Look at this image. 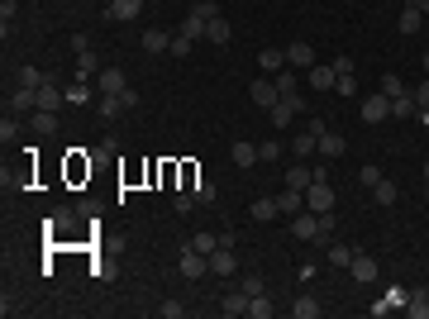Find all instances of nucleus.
<instances>
[{
  "instance_id": "1",
  "label": "nucleus",
  "mask_w": 429,
  "mask_h": 319,
  "mask_svg": "<svg viewBox=\"0 0 429 319\" xmlns=\"http://www.w3.org/2000/svg\"><path fill=\"white\" fill-rule=\"evenodd\" d=\"M334 229H339V224H334V214H315V210H300V214H291V234L300 243H329L334 239Z\"/></svg>"
},
{
  "instance_id": "2",
  "label": "nucleus",
  "mask_w": 429,
  "mask_h": 319,
  "mask_svg": "<svg viewBox=\"0 0 429 319\" xmlns=\"http://www.w3.org/2000/svg\"><path fill=\"white\" fill-rule=\"evenodd\" d=\"M177 272H182L187 281H201V276L210 272V258H205V253H196L191 243H182V258H177Z\"/></svg>"
},
{
  "instance_id": "3",
  "label": "nucleus",
  "mask_w": 429,
  "mask_h": 319,
  "mask_svg": "<svg viewBox=\"0 0 429 319\" xmlns=\"http://www.w3.org/2000/svg\"><path fill=\"white\" fill-rule=\"evenodd\" d=\"M300 110H305V101H300V91H296V96H282V101H277V105L268 110V119L277 124V129H286V124H291Z\"/></svg>"
},
{
  "instance_id": "4",
  "label": "nucleus",
  "mask_w": 429,
  "mask_h": 319,
  "mask_svg": "<svg viewBox=\"0 0 429 319\" xmlns=\"http://www.w3.org/2000/svg\"><path fill=\"white\" fill-rule=\"evenodd\" d=\"M358 119H363V124H381V119H391V101H386L381 91H377V96H368V101L358 105Z\"/></svg>"
},
{
  "instance_id": "5",
  "label": "nucleus",
  "mask_w": 429,
  "mask_h": 319,
  "mask_svg": "<svg viewBox=\"0 0 429 319\" xmlns=\"http://www.w3.org/2000/svg\"><path fill=\"white\" fill-rule=\"evenodd\" d=\"M305 210L334 214V191H329V181H310V191H305Z\"/></svg>"
},
{
  "instance_id": "6",
  "label": "nucleus",
  "mask_w": 429,
  "mask_h": 319,
  "mask_svg": "<svg viewBox=\"0 0 429 319\" xmlns=\"http://www.w3.org/2000/svg\"><path fill=\"white\" fill-rule=\"evenodd\" d=\"M248 101L253 105H263V110H272L277 101H282V91H277V81H268V77H258L253 86H248Z\"/></svg>"
},
{
  "instance_id": "7",
  "label": "nucleus",
  "mask_w": 429,
  "mask_h": 319,
  "mask_svg": "<svg viewBox=\"0 0 429 319\" xmlns=\"http://www.w3.org/2000/svg\"><path fill=\"white\" fill-rule=\"evenodd\" d=\"M210 272H214V276H239V258H234L229 243H219V248L210 253Z\"/></svg>"
},
{
  "instance_id": "8",
  "label": "nucleus",
  "mask_w": 429,
  "mask_h": 319,
  "mask_svg": "<svg viewBox=\"0 0 429 319\" xmlns=\"http://www.w3.org/2000/svg\"><path fill=\"white\" fill-rule=\"evenodd\" d=\"M286 67H296V72H310V67H315V48H310L305 38L286 43Z\"/></svg>"
},
{
  "instance_id": "9",
  "label": "nucleus",
  "mask_w": 429,
  "mask_h": 319,
  "mask_svg": "<svg viewBox=\"0 0 429 319\" xmlns=\"http://www.w3.org/2000/svg\"><path fill=\"white\" fill-rule=\"evenodd\" d=\"M405 300H410V291H405V286H386V291H381V300L372 305V315L381 319V315H391V310H405Z\"/></svg>"
},
{
  "instance_id": "10",
  "label": "nucleus",
  "mask_w": 429,
  "mask_h": 319,
  "mask_svg": "<svg viewBox=\"0 0 429 319\" xmlns=\"http://www.w3.org/2000/svg\"><path fill=\"white\" fill-rule=\"evenodd\" d=\"M96 86H101V96H124V91H129V81H124V72H119V67H101Z\"/></svg>"
},
{
  "instance_id": "11",
  "label": "nucleus",
  "mask_w": 429,
  "mask_h": 319,
  "mask_svg": "<svg viewBox=\"0 0 429 319\" xmlns=\"http://www.w3.org/2000/svg\"><path fill=\"white\" fill-rule=\"evenodd\" d=\"M138 15H143V0H110L106 5V20H124V24H129Z\"/></svg>"
},
{
  "instance_id": "12",
  "label": "nucleus",
  "mask_w": 429,
  "mask_h": 319,
  "mask_svg": "<svg viewBox=\"0 0 429 319\" xmlns=\"http://www.w3.org/2000/svg\"><path fill=\"white\" fill-rule=\"evenodd\" d=\"M310 181H315V167H305V162L296 158L291 167H286V186L291 191H310Z\"/></svg>"
},
{
  "instance_id": "13",
  "label": "nucleus",
  "mask_w": 429,
  "mask_h": 319,
  "mask_svg": "<svg viewBox=\"0 0 429 319\" xmlns=\"http://www.w3.org/2000/svg\"><path fill=\"white\" fill-rule=\"evenodd\" d=\"M248 300H253V295L243 291V286H239V291H229V295H224V300H219V315H229V319L248 315Z\"/></svg>"
},
{
  "instance_id": "14",
  "label": "nucleus",
  "mask_w": 429,
  "mask_h": 319,
  "mask_svg": "<svg viewBox=\"0 0 429 319\" xmlns=\"http://www.w3.org/2000/svg\"><path fill=\"white\" fill-rule=\"evenodd\" d=\"M138 43H143V53H148V57H158V53L172 48V34H162V29H143V38H138Z\"/></svg>"
},
{
  "instance_id": "15",
  "label": "nucleus",
  "mask_w": 429,
  "mask_h": 319,
  "mask_svg": "<svg viewBox=\"0 0 429 319\" xmlns=\"http://www.w3.org/2000/svg\"><path fill=\"white\" fill-rule=\"evenodd\" d=\"M229 38H234V29H229V20H224V15H219V20H210V24H205V43H214V48H224Z\"/></svg>"
},
{
  "instance_id": "16",
  "label": "nucleus",
  "mask_w": 429,
  "mask_h": 319,
  "mask_svg": "<svg viewBox=\"0 0 429 319\" xmlns=\"http://www.w3.org/2000/svg\"><path fill=\"white\" fill-rule=\"evenodd\" d=\"M67 105V91H57L53 81H43L38 86V110H62Z\"/></svg>"
},
{
  "instance_id": "17",
  "label": "nucleus",
  "mask_w": 429,
  "mask_h": 319,
  "mask_svg": "<svg viewBox=\"0 0 429 319\" xmlns=\"http://www.w3.org/2000/svg\"><path fill=\"white\" fill-rule=\"evenodd\" d=\"M396 29H401L405 38H415V34L425 29V15H420L415 5H405V10H401V20H396Z\"/></svg>"
},
{
  "instance_id": "18",
  "label": "nucleus",
  "mask_w": 429,
  "mask_h": 319,
  "mask_svg": "<svg viewBox=\"0 0 429 319\" xmlns=\"http://www.w3.org/2000/svg\"><path fill=\"white\" fill-rule=\"evenodd\" d=\"M305 77H310V86H315V91H334L339 72H334V62H329V67H320V62H315V67H310Z\"/></svg>"
},
{
  "instance_id": "19",
  "label": "nucleus",
  "mask_w": 429,
  "mask_h": 319,
  "mask_svg": "<svg viewBox=\"0 0 429 319\" xmlns=\"http://www.w3.org/2000/svg\"><path fill=\"white\" fill-rule=\"evenodd\" d=\"M353 281H377V258H368V253H353Z\"/></svg>"
},
{
  "instance_id": "20",
  "label": "nucleus",
  "mask_w": 429,
  "mask_h": 319,
  "mask_svg": "<svg viewBox=\"0 0 429 319\" xmlns=\"http://www.w3.org/2000/svg\"><path fill=\"white\" fill-rule=\"evenodd\" d=\"M72 77H77V81H91V77H101V57L91 53V48H86V53H77V72H72Z\"/></svg>"
},
{
  "instance_id": "21",
  "label": "nucleus",
  "mask_w": 429,
  "mask_h": 319,
  "mask_svg": "<svg viewBox=\"0 0 429 319\" xmlns=\"http://www.w3.org/2000/svg\"><path fill=\"white\" fill-rule=\"evenodd\" d=\"M277 210H282V214H300V210H305V191H291V186H286L282 195H277Z\"/></svg>"
},
{
  "instance_id": "22",
  "label": "nucleus",
  "mask_w": 429,
  "mask_h": 319,
  "mask_svg": "<svg viewBox=\"0 0 429 319\" xmlns=\"http://www.w3.org/2000/svg\"><path fill=\"white\" fill-rule=\"evenodd\" d=\"M10 110H15V114H24V110H38V91H29V86H15V96H10Z\"/></svg>"
},
{
  "instance_id": "23",
  "label": "nucleus",
  "mask_w": 429,
  "mask_h": 319,
  "mask_svg": "<svg viewBox=\"0 0 429 319\" xmlns=\"http://www.w3.org/2000/svg\"><path fill=\"white\" fill-rule=\"evenodd\" d=\"M248 214H253L258 224H272V219L282 214V210H277V195H263V200H253V210H248Z\"/></svg>"
},
{
  "instance_id": "24",
  "label": "nucleus",
  "mask_w": 429,
  "mask_h": 319,
  "mask_svg": "<svg viewBox=\"0 0 429 319\" xmlns=\"http://www.w3.org/2000/svg\"><path fill=\"white\" fill-rule=\"evenodd\" d=\"M291 315L296 319H320V300H315V295H296V300H291Z\"/></svg>"
},
{
  "instance_id": "25",
  "label": "nucleus",
  "mask_w": 429,
  "mask_h": 319,
  "mask_svg": "<svg viewBox=\"0 0 429 319\" xmlns=\"http://www.w3.org/2000/svg\"><path fill=\"white\" fill-rule=\"evenodd\" d=\"M258 67H263V72H282V67H286V48H263V53H258Z\"/></svg>"
},
{
  "instance_id": "26",
  "label": "nucleus",
  "mask_w": 429,
  "mask_h": 319,
  "mask_svg": "<svg viewBox=\"0 0 429 319\" xmlns=\"http://www.w3.org/2000/svg\"><path fill=\"white\" fill-rule=\"evenodd\" d=\"M415 114H420V105H415V96H410V91L391 101V119H415Z\"/></svg>"
},
{
  "instance_id": "27",
  "label": "nucleus",
  "mask_w": 429,
  "mask_h": 319,
  "mask_svg": "<svg viewBox=\"0 0 429 319\" xmlns=\"http://www.w3.org/2000/svg\"><path fill=\"white\" fill-rule=\"evenodd\" d=\"M43 81H48V77H43L38 67H29V62H24V67H15V86H29V91H38Z\"/></svg>"
},
{
  "instance_id": "28",
  "label": "nucleus",
  "mask_w": 429,
  "mask_h": 319,
  "mask_svg": "<svg viewBox=\"0 0 429 319\" xmlns=\"http://www.w3.org/2000/svg\"><path fill=\"white\" fill-rule=\"evenodd\" d=\"M315 143H320V138H315V133L305 129V133H300V138H296V143H291V148H286V153L305 162V158H315Z\"/></svg>"
},
{
  "instance_id": "29",
  "label": "nucleus",
  "mask_w": 429,
  "mask_h": 319,
  "mask_svg": "<svg viewBox=\"0 0 429 319\" xmlns=\"http://www.w3.org/2000/svg\"><path fill=\"white\" fill-rule=\"evenodd\" d=\"M315 153H320V158H339V153H344V138L324 129V133H320V143H315Z\"/></svg>"
},
{
  "instance_id": "30",
  "label": "nucleus",
  "mask_w": 429,
  "mask_h": 319,
  "mask_svg": "<svg viewBox=\"0 0 429 319\" xmlns=\"http://www.w3.org/2000/svg\"><path fill=\"white\" fill-rule=\"evenodd\" d=\"M324 253H329V262H334V267H349L353 262V248H349V243H339V239L324 243Z\"/></svg>"
},
{
  "instance_id": "31",
  "label": "nucleus",
  "mask_w": 429,
  "mask_h": 319,
  "mask_svg": "<svg viewBox=\"0 0 429 319\" xmlns=\"http://www.w3.org/2000/svg\"><path fill=\"white\" fill-rule=\"evenodd\" d=\"M248 315H253V319H272V315H277L272 295H268V291H263V295H253V300H248Z\"/></svg>"
},
{
  "instance_id": "32",
  "label": "nucleus",
  "mask_w": 429,
  "mask_h": 319,
  "mask_svg": "<svg viewBox=\"0 0 429 319\" xmlns=\"http://www.w3.org/2000/svg\"><path fill=\"white\" fill-rule=\"evenodd\" d=\"M396 195H401V191H396V181H386V177L372 186V200H377V205H396Z\"/></svg>"
},
{
  "instance_id": "33",
  "label": "nucleus",
  "mask_w": 429,
  "mask_h": 319,
  "mask_svg": "<svg viewBox=\"0 0 429 319\" xmlns=\"http://www.w3.org/2000/svg\"><path fill=\"white\" fill-rule=\"evenodd\" d=\"M96 110H101V119H119V114H124V101H119V96H101Z\"/></svg>"
},
{
  "instance_id": "34",
  "label": "nucleus",
  "mask_w": 429,
  "mask_h": 319,
  "mask_svg": "<svg viewBox=\"0 0 429 319\" xmlns=\"http://www.w3.org/2000/svg\"><path fill=\"white\" fill-rule=\"evenodd\" d=\"M405 315L429 319V295H425V291H410V300H405Z\"/></svg>"
},
{
  "instance_id": "35",
  "label": "nucleus",
  "mask_w": 429,
  "mask_h": 319,
  "mask_svg": "<svg viewBox=\"0 0 429 319\" xmlns=\"http://www.w3.org/2000/svg\"><path fill=\"white\" fill-rule=\"evenodd\" d=\"M91 101H96V96H91L86 81H72V86H67V105H91Z\"/></svg>"
},
{
  "instance_id": "36",
  "label": "nucleus",
  "mask_w": 429,
  "mask_h": 319,
  "mask_svg": "<svg viewBox=\"0 0 429 319\" xmlns=\"http://www.w3.org/2000/svg\"><path fill=\"white\" fill-rule=\"evenodd\" d=\"M253 162H258V148H253V143H234V167H253Z\"/></svg>"
},
{
  "instance_id": "37",
  "label": "nucleus",
  "mask_w": 429,
  "mask_h": 319,
  "mask_svg": "<svg viewBox=\"0 0 429 319\" xmlns=\"http://www.w3.org/2000/svg\"><path fill=\"white\" fill-rule=\"evenodd\" d=\"M34 129L38 133H57V110H38V114H34Z\"/></svg>"
},
{
  "instance_id": "38",
  "label": "nucleus",
  "mask_w": 429,
  "mask_h": 319,
  "mask_svg": "<svg viewBox=\"0 0 429 319\" xmlns=\"http://www.w3.org/2000/svg\"><path fill=\"white\" fill-rule=\"evenodd\" d=\"M191 15L210 24V20H219V5H214V0H196V5H191Z\"/></svg>"
},
{
  "instance_id": "39",
  "label": "nucleus",
  "mask_w": 429,
  "mask_h": 319,
  "mask_svg": "<svg viewBox=\"0 0 429 319\" xmlns=\"http://www.w3.org/2000/svg\"><path fill=\"white\" fill-rule=\"evenodd\" d=\"M282 153H286V148H282L277 138H268V143H258V162H277Z\"/></svg>"
},
{
  "instance_id": "40",
  "label": "nucleus",
  "mask_w": 429,
  "mask_h": 319,
  "mask_svg": "<svg viewBox=\"0 0 429 319\" xmlns=\"http://www.w3.org/2000/svg\"><path fill=\"white\" fill-rule=\"evenodd\" d=\"M177 34H187L191 43H196V38H205V20H196V15H187V24L177 29Z\"/></svg>"
},
{
  "instance_id": "41",
  "label": "nucleus",
  "mask_w": 429,
  "mask_h": 319,
  "mask_svg": "<svg viewBox=\"0 0 429 319\" xmlns=\"http://www.w3.org/2000/svg\"><path fill=\"white\" fill-rule=\"evenodd\" d=\"M296 81L300 77H296L291 67H282V72H277V91H282V96H296Z\"/></svg>"
},
{
  "instance_id": "42",
  "label": "nucleus",
  "mask_w": 429,
  "mask_h": 319,
  "mask_svg": "<svg viewBox=\"0 0 429 319\" xmlns=\"http://www.w3.org/2000/svg\"><path fill=\"white\" fill-rule=\"evenodd\" d=\"M191 248H196V253H205V258H210L214 248H219V239H214V234H196V239H187Z\"/></svg>"
},
{
  "instance_id": "43",
  "label": "nucleus",
  "mask_w": 429,
  "mask_h": 319,
  "mask_svg": "<svg viewBox=\"0 0 429 319\" xmlns=\"http://www.w3.org/2000/svg\"><path fill=\"white\" fill-rule=\"evenodd\" d=\"M239 286H243L248 295H263V291H268V281H263L258 272H248V276H239Z\"/></svg>"
},
{
  "instance_id": "44",
  "label": "nucleus",
  "mask_w": 429,
  "mask_h": 319,
  "mask_svg": "<svg viewBox=\"0 0 429 319\" xmlns=\"http://www.w3.org/2000/svg\"><path fill=\"white\" fill-rule=\"evenodd\" d=\"M377 181H381V167H377V162H368V167L358 172V186H368V191H372Z\"/></svg>"
},
{
  "instance_id": "45",
  "label": "nucleus",
  "mask_w": 429,
  "mask_h": 319,
  "mask_svg": "<svg viewBox=\"0 0 429 319\" xmlns=\"http://www.w3.org/2000/svg\"><path fill=\"white\" fill-rule=\"evenodd\" d=\"M381 96H386V101L405 96V81H401V77H381Z\"/></svg>"
},
{
  "instance_id": "46",
  "label": "nucleus",
  "mask_w": 429,
  "mask_h": 319,
  "mask_svg": "<svg viewBox=\"0 0 429 319\" xmlns=\"http://www.w3.org/2000/svg\"><path fill=\"white\" fill-rule=\"evenodd\" d=\"M191 195H196L201 205H214V186L210 181H191Z\"/></svg>"
},
{
  "instance_id": "47",
  "label": "nucleus",
  "mask_w": 429,
  "mask_h": 319,
  "mask_svg": "<svg viewBox=\"0 0 429 319\" xmlns=\"http://www.w3.org/2000/svg\"><path fill=\"white\" fill-rule=\"evenodd\" d=\"M158 310H162V319H182V315H187V305H182V300H162Z\"/></svg>"
},
{
  "instance_id": "48",
  "label": "nucleus",
  "mask_w": 429,
  "mask_h": 319,
  "mask_svg": "<svg viewBox=\"0 0 429 319\" xmlns=\"http://www.w3.org/2000/svg\"><path fill=\"white\" fill-rule=\"evenodd\" d=\"M167 53H172V57H187L191 53V38H187V34H172V48H167Z\"/></svg>"
},
{
  "instance_id": "49",
  "label": "nucleus",
  "mask_w": 429,
  "mask_h": 319,
  "mask_svg": "<svg viewBox=\"0 0 429 319\" xmlns=\"http://www.w3.org/2000/svg\"><path fill=\"white\" fill-rule=\"evenodd\" d=\"M334 91H339V96H349V101H353V91H358V77H353V72H349V77H339V81H334Z\"/></svg>"
},
{
  "instance_id": "50",
  "label": "nucleus",
  "mask_w": 429,
  "mask_h": 319,
  "mask_svg": "<svg viewBox=\"0 0 429 319\" xmlns=\"http://www.w3.org/2000/svg\"><path fill=\"white\" fill-rule=\"evenodd\" d=\"M191 205H196V195H191V191H182V195H172V210H177V214H187Z\"/></svg>"
},
{
  "instance_id": "51",
  "label": "nucleus",
  "mask_w": 429,
  "mask_h": 319,
  "mask_svg": "<svg viewBox=\"0 0 429 319\" xmlns=\"http://www.w3.org/2000/svg\"><path fill=\"white\" fill-rule=\"evenodd\" d=\"M410 96H415V105H420V110H429V77L420 81V86H415V91H410Z\"/></svg>"
},
{
  "instance_id": "52",
  "label": "nucleus",
  "mask_w": 429,
  "mask_h": 319,
  "mask_svg": "<svg viewBox=\"0 0 429 319\" xmlns=\"http://www.w3.org/2000/svg\"><path fill=\"white\" fill-rule=\"evenodd\" d=\"M410 5H415V10H420V15H429V0H410Z\"/></svg>"
},
{
  "instance_id": "53",
  "label": "nucleus",
  "mask_w": 429,
  "mask_h": 319,
  "mask_svg": "<svg viewBox=\"0 0 429 319\" xmlns=\"http://www.w3.org/2000/svg\"><path fill=\"white\" fill-rule=\"evenodd\" d=\"M415 119H420V124H425V129H429V110H420V114H415Z\"/></svg>"
},
{
  "instance_id": "54",
  "label": "nucleus",
  "mask_w": 429,
  "mask_h": 319,
  "mask_svg": "<svg viewBox=\"0 0 429 319\" xmlns=\"http://www.w3.org/2000/svg\"><path fill=\"white\" fill-rule=\"evenodd\" d=\"M425 181H429V162H425Z\"/></svg>"
},
{
  "instance_id": "55",
  "label": "nucleus",
  "mask_w": 429,
  "mask_h": 319,
  "mask_svg": "<svg viewBox=\"0 0 429 319\" xmlns=\"http://www.w3.org/2000/svg\"><path fill=\"white\" fill-rule=\"evenodd\" d=\"M425 72H429V53H425Z\"/></svg>"
}]
</instances>
